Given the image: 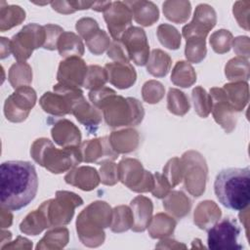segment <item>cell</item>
<instances>
[{
	"label": "cell",
	"instance_id": "cb8c5ba5",
	"mask_svg": "<svg viewBox=\"0 0 250 250\" xmlns=\"http://www.w3.org/2000/svg\"><path fill=\"white\" fill-rule=\"evenodd\" d=\"M108 57L114 60H119L121 62H128V58L125 54V52L122 49V46L119 43L114 42L111 46V49L108 51Z\"/></svg>",
	"mask_w": 250,
	"mask_h": 250
},
{
	"label": "cell",
	"instance_id": "7a4b0ae2",
	"mask_svg": "<svg viewBox=\"0 0 250 250\" xmlns=\"http://www.w3.org/2000/svg\"><path fill=\"white\" fill-rule=\"evenodd\" d=\"M89 97L93 104L104 109L105 121L111 127L137 125L143 119V106L136 99L125 100L107 88L93 90Z\"/></svg>",
	"mask_w": 250,
	"mask_h": 250
},
{
	"label": "cell",
	"instance_id": "3957f363",
	"mask_svg": "<svg viewBox=\"0 0 250 250\" xmlns=\"http://www.w3.org/2000/svg\"><path fill=\"white\" fill-rule=\"evenodd\" d=\"M214 191L219 202L228 209L244 210L250 202V168H227L218 173Z\"/></svg>",
	"mask_w": 250,
	"mask_h": 250
},
{
	"label": "cell",
	"instance_id": "277c9868",
	"mask_svg": "<svg viewBox=\"0 0 250 250\" xmlns=\"http://www.w3.org/2000/svg\"><path fill=\"white\" fill-rule=\"evenodd\" d=\"M33 159L52 173H62L82 160L80 149L76 147L56 148L50 140L42 138L36 140L30 150Z\"/></svg>",
	"mask_w": 250,
	"mask_h": 250
},
{
	"label": "cell",
	"instance_id": "8fae6325",
	"mask_svg": "<svg viewBox=\"0 0 250 250\" xmlns=\"http://www.w3.org/2000/svg\"><path fill=\"white\" fill-rule=\"evenodd\" d=\"M55 142L63 147H76L81 140L80 131L68 120H61L52 129Z\"/></svg>",
	"mask_w": 250,
	"mask_h": 250
},
{
	"label": "cell",
	"instance_id": "d6986e66",
	"mask_svg": "<svg viewBox=\"0 0 250 250\" xmlns=\"http://www.w3.org/2000/svg\"><path fill=\"white\" fill-rule=\"evenodd\" d=\"M152 57L158 62L157 64L147 65V70L155 76H164L169 69L170 66V58L166 53H163L160 50H153Z\"/></svg>",
	"mask_w": 250,
	"mask_h": 250
},
{
	"label": "cell",
	"instance_id": "7402d4cb",
	"mask_svg": "<svg viewBox=\"0 0 250 250\" xmlns=\"http://www.w3.org/2000/svg\"><path fill=\"white\" fill-rule=\"evenodd\" d=\"M26 67H27V64L21 63V62L15 63L11 66L10 71H9V80L14 88L19 87L23 82H28L26 79L23 78L24 75L29 76L27 74V72L23 71L24 68H26Z\"/></svg>",
	"mask_w": 250,
	"mask_h": 250
},
{
	"label": "cell",
	"instance_id": "9c48e42d",
	"mask_svg": "<svg viewBox=\"0 0 250 250\" xmlns=\"http://www.w3.org/2000/svg\"><path fill=\"white\" fill-rule=\"evenodd\" d=\"M131 12L126 4L121 2L111 3L104 13V20L114 40L121 39L126 27L131 24Z\"/></svg>",
	"mask_w": 250,
	"mask_h": 250
},
{
	"label": "cell",
	"instance_id": "ac0fdd59",
	"mask_svg": "<svg viewBox=\"0 0 250 250\" xmlns=\"http://www.w3.org/2000/svg\"><path fill=\"white\" fill-rule=\"evenodd\" d=\"M107 74L106 70L98 66V65H90L85 77V81L83 86L87 89L98 90L103 87L106 81Z\"/></svg>",
	"mask_w": 250,
	"mask_h": 250
},
{
	"label": "cell",
	"instance_id": "e0dca14e",
	"mask_svg": "<svg viewBox=\"0 0 250 250\" xmlns=\"http://www.w3.org/2000/svg\"><path fill=\"white\" fill-rule=\"evenodd\" d=\"M45 228H48L47 222L43 213L39 209L28 214L20 225L21 231L32 235H36L41 232Z\"/></svg>",
	"mask_w": 250,
	"mask_h": 250
},
{
	"label": "cell",
	"instance_id": "30bf717a",
	"mask_svg": "<svg viewBox=\"0 0 250 250\" xmlns=\"http://www.w3.org/2000/svg\"><path fill=\"white\" fill-rule=\"evenodd\" d=\"M87 71V66L83 60L76 57H71L63 62H61L58 72V80L61 84L77 88L83 85Z\"/></svg>",
	"mask_w": 250,
	"mask_h": 250
},
{
	"label": "cell",
	"instance_id": "4fadbf2b",
	"mask_svg": "<svg viewBox=\"0 0 250 250\" xmlns=\"http://www.w3.org/2000/svg\"><path fill=\"white\" fill-rule=\"evenodd\" d=\"M131 206L135 215V218H133V220L135 219L133 229L135 231H142L146 228L150 219L152 211L151 201L146 197L139 196L131 202Z\"/></svg>",
	"mask_w": 250,
	"mask_h": 250
},
{
	"label": "cell",
	"instance_id": "d4e9b609",
	"mask_svg": "<svg viewBox=\"0 0 250 250\" xmlns=\"http://www.w3.org/2000/svg\"><path fill=\"white\" fill-rule=\"evenodd\" d=\"M1 59H5L12 52L11 41H9L5 37H1Z\"/></svg>",
	"mask_w": 250,
	"mask_h": 250
},
{
	"label": "cell",
	"instance_id": "2e32d148",
	"mask_svg": "<svg viewBox=\"0 0 250 250\" xmlns=\"http://www.w3.org/2000/svg\"><path fill=\"white\" fill-rule=\"evenodd\" d=\"M0 15V30L2 32L20 24L25 18L24 11H22L19 6H7L6 8L1 7Z\"/></svg>",
	"mask_w": 250,
	"mask_h": 250
},
{
	"label": "cell",
	"instance_id": "ffe728a7",
	"mask_svg": "<svg viewBox=\"0 0 250 250\" xmlns=\"http://www.w3.org/2000/svg\"><path fill=\"white\" fill-rule=\"evenodd\" d=\"M192 70L193 69L190 65L185 64L184 62H179L174 68L171 80L175 84H177L179 82V80L181 79V77L183 76V77H186V80L188 81V85H191L195 80V76H194V73Z\"/></svg>",
	"mask_w": 250,
	"mask_h": 250
},
{
	"label": "cell",
	"instance_id": "6da1fadb",
	"mask_svg": "<svg viewBox=\"0 0 250 250\" xmlns=\"http://www.w3.org/2000/svg\"><path fill=\"white\" fill-rule=\"evenodd\" d=\"M38 189V176L28 161H5L0 167L1 207L19 211L27 206Z\"/></svg>",
	"mask_w": 250,
	"mask_h": 250
},
{
	"label": "cell",
	"instance_id": "8992f818",
	"mask_svg": "<svg viewBox=\"0 0 250 250\" xmlns=\"http://www.w3.org/2000/svg\"><path fill=\"white\" fill-rule=\"evenodd\" d=\"M240 228L235 220L225 218L208 230V248L212 250H239L243 246L237 239Z\"/></svg>",
	"mask_w": 250,
	"mask_h": 250
},
{
	"label": "cell",
	"instance_id": "5b68a950",
	"mask_svg": "<svg viewBox=\"0 0 250 250\" xmlns=\"http://www.w3.org/2000/svg\"><path fill=\"white\" fill-rule=\"evenodd\" d=\"M46 32L44 26L30 23L23 26L11 40V49L19 62L30 57L32 51L45 43Z\"/></svg>",
	"mask_w": 250,
	"mask_h": 250
},
{
	"label": "cell",
	"instance_id": "7c38bea8",
	"mask_svg": "<svg viewBox=\"0 0 250 250\" xmlns=\"http://www.w3.org/2000/svg\"><path fill=\"white\" fill-rule=\"evenodd\" d=\"M105 69L108 80L117 88H129L136 81L135 69L128 62L108 63Z\"/></svg>",
	"mask_w": 250,
	"mask_h": 250
},
{
	"label": "cell",
	"instance_id": "44dd1931",
	"mask_svg": "<svg viewBox=\"0 0 250 250\" xmlns=\"http://www.w3.org/2000/svg\"><path fill=\"white\" fill-rule=\"evenodd\" d=\"M44 28L46 32V38H45V43L43 45V48L48 50H55L57 48L58 40L63 30L62 27L58 25H53V24L45 25Z\"/></svg>",
	"mask_w": 250,
	"mask_h": 250
},
{
	"label": "cell",
	"instance_id": "5bb4252c",
	"mask_svg": "<svg viewBox=\"0 0 250 250\" xmlns=\"http://www.w3.org/2000/svg\"><path fill=\"white\" fill-rule=\"evenodd\" d=\"M72 113L75 115L76 119L87 126L88 129L92 126H98L101 122V115L97 109L92 107L86 100L81 98L73 106Z\"/></svg>",
	"mask_w": 250,
	"mask_h": 250
},
{
	"label": "cell",
	"instance_id": "52a82bcc",
	"mask_svg": "<svg viewBox=\"0 0 250 250\" xmlns=\"http://www.w3.org/2000/svg\"><path fill=\"white\" fill-rule=\"evenodd\" d=\"M36 95L28 86L19 87L4 104V114L12 122H21L26 118L29 110L34 106Z\"/></svg>",
	"mask_w": 250,
	"mask_h": 250
},
{
	"label": "cell",
	"instance_id": "9a60e30c",
	"mask_svg": "<svg viewBox=\"0 0 250 250\" xmlns=\"http://www.w3.org/2000/svg\"><path fill=\"white\" fill-rule=\"evenodd\" d=\"M57 47L62 57L81 56L84 53V47L81 39L73 32H62L58 40Z\"/></svg>",
	"mask_w": 250,
	"mask_h": 250
},
{
	"label": "cell",
	"instance_id": "ba28073f",
	"mask_svg": "<svg viewBox=\"0 0 250 250\" xmlns=\"http://www.w3.org/2000/svg\"><path fill=\"white\" fill-rule=\"evenodd\" d=\"M121 39L129 58L138 65L146 64L148 58V44L145 31L140 27H130Z\"/></svg>",
	"mask_w": 250,
	"mask_h": 250
},
{
	"label": "cell",
	"instance_id": "603a6c76",
	"mask_svg": "<svg viewBox=\"0 0 250 250\" xmlns=\"http://www.w3.org/2000/svg\"><path fill=\"white\" fill-rule=\"evenodd\" d=\"M114 211H115V214L117 216H119L121 219L120 220H116V222L113 224V226L111 228L112 230L113 231H123V230L128 229L130 228V225L127 224L126 222H124L123 218L125 216H127L128 214H130L129 208L126 207V206H120L118 208H115Z\"/></svg>",
	"mask_w": 250,
	"mask_h": 250
}]
</instances>
